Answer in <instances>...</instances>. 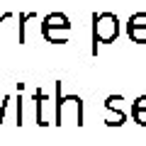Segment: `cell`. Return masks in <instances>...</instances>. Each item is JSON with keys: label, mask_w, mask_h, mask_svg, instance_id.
Segmentation results:
<instances>
[{"label": "cell", "mask_w": 146, "mask_h": 146, "mask_svg": "<svg viewBox=\"0 0 146 146\" xmlns=\"http://www.w3.org/2000/svg\"><path fill=\"white\" fill-rule=\"evenodd\" d=\"M122 22L115 12H95L93 15V49L90 54L98 56V46L100 44H112L119 36Z\"/></svg>", "instance_id": "1"}, {"label": "cell", "mask_w": 146, "mask_h": 146, "mask_svg": "<svg viewBox=\"0 0 146 146\" xmlns=\"http://www.w3.org/2000/svg\"><path fill=\"white\" fill-rule=\"evenodd\" d=\"M61 80H56V105H54V124L61 127L66 112H71V122L83 127V100L78 95H63Z\"/></svg>", "instance_id": "2"}, {"label": "cell", "mask_w": 146, "mask_h": 146, "mask_svg": "<svg viewBox=\"0 0 146 146\" xmlns=\"http://www.w3.org/2000/svg\"><path fill=\"white\" fill-rule=\"evenodd\" d=\"M42 36L49 44H68V34H71V20L63 12H49L42 20L39 27Z\"/></svg>", "instance_id": "3"}, {"label": "cell", "mask_w": 146, "mask_h": 146, "mask_svg": "<svg viewBox=\"0 0 146 146\" xmlns=\"http://www.w3.org/2000/svg\"><path fill=\"white\" fill-rule=\"evenodd\" d=\"M127 36L134 44H146V12H136L127 20Z\"/></svg>", "instance_id": "4"}, {"label": "cell", "mask_w": 146, "mask_h": 146, "mask_svg": "<svg viewBox=\"0 0 146 146\" xmlns=\"http://www.w3.org/2000/svg\"><path fill=\"white\" fill-rule=\"evenodd\" d=\"M117 102H122V95H107V100H105V107L110 110V117L105 119L107 127H122L127 122V115L117 107Z\"/></svg>", "instance_id": "5"}, {"label": "cell", "mask_w": 146, "mask_h": 146, "mask_svg": "<svg viewBox=\"0 0 146 146\" xmlns=\"http://www.w3.org/2000/svg\"><path fill=\"white\" fill-rule=\"evenodd\" d=\"M44 102H46V93L42 88L34 90V107H36V124L39 127H46L49 122L44 119Z\"/></svg>", "instance_id": "6"}, {"label": "cell", "mask_w": 146, "mask_h": 146, "mask_svg": "<svg viewBox=\"0 0 146 146\" xmlns=\"http://www.w3.org/2000/svg\"><path fill=\"white\" fill-rule=\"evenodd\" d=\"M29 20H36V12H20V44L27 42L25 29H27V22H29Z\"/></svg>", "instance_id": "7"}, {"label": "cell", "mask_w": 146, "mask_h": 146, "mask_svg": "<svg viewBox=\"0 0 146 146\" xmlns=\"http://www.w3.org/2000/svg\"><path fill=\"white\" fill-rule=\"evenodd\" d=\"M131 112H146V95H139L131 102Z\"/></svg>", "instance_id": "8"}, {"label": "cell", "mask_w": 146, "mask_h": 146, "mask_svg": "<svg viewBox=\"0 0 146 146\" xmlns=\"http://www.w3.org/2000/svg\"><path fill=\"white\" fill-rule=\"evenodd\" d=\"M10 95H5V100L0 102V124H3V119H5V110H7V105H10Z\"/></svg>", "instance_id": "9"}, {"label": "cell", "mask_w": 146, "mask_h": 146, "mask_svg": "<svg viewBox=\"0 0 146 146\" xmlns=\"http://www.w3.org/2000/svg\"><path fill=\"white\" fill-rule=\"evenodd\" d=\"M17 127H22V95H17V117H15Z\"/></svg>", "instance_id": "10"}, {"label": "cell", "mask_w": 146, "mask_h": 146, "mask_svg": "<svg viewBox=\"0 0 146 146\" xmlns=\"http://www.w3.org/2000/svg\"><path fill=\"white\" fill-rule=\"evenodd\" d=\"M131 117H134V122H136V124L146 127V112H131Z\"/></svg>", "instance_id": "11"}, {"label": "cell", "mask_w": 146, "mask_h": 146, "mask_svg": "<svg viewBox=\"0 0 146 146\" xmlns=\"http://www.w3.org/2000/svg\"><path fill=\"white\" fill-rule=\"evenodd\" d=\"M12 12H3V15H0V32H3V22H7V20H12ZM0 39H3V34H0Z\"/></svg>", "instance_id": "12"}]
</instances>
